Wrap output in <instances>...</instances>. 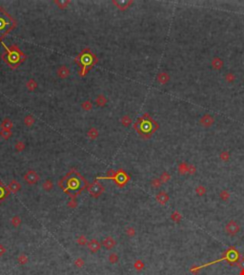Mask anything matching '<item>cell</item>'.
<instances>
[{
  "label": "cell",
  "instance_id": "obj_1",
  "mask_svg": "<svg viewBox=\"0 0 244 275\" xmlns=\"http://www.w3.org/2000/svg\"><path fill=\"white\" fill-rule=\"evenodd\" d=\"M225 229H226V232L228 233V234H230V235H236V233L239 232L240 228H239V225L236 224V222H235V221H231V222H229L226 225V228H225Z\"/></svg>",
  "mask_w": 244,
  "mask_h": 275
},
{
  "label": "cell",
  "instance_id": "obj_2",
  "mask_svg": "<svg viewBox=\"0 0 244 275\" xmlns=\"http://www.w3.org/2000/svg\"><path fill=\"white\" fill-rule=\"evenodd\" d=\"M88 247H89V249L91 250L92 252L93 253H95V252H97L98 250L100 249V247H101V244H100V243L97 241V240H95V239H93V240H91L90 242H88Z\"/></svg>",
  "mask_w": 244,
  "mask_h": 275
},
{
  "label": "cell",
  "instance_id": "obj_3",
  "mask_svg": "<svg viewBox=\"0 0 244 275\" xmlns=\"http://www.w3.org/2000/svg\"><path fill=\"white\" fill-rule=\"evenodd\" d=\"M102 244L107 249H112L115 247V244H117V242L113 238V237H106L104 240L102 242Z\"/></svg>",
  "mask_w": 244,
  "mask_h": 275
},
{
  "label": "cell",
  "instance_id": "obj_4",
  "mask_svg": "<svg viewBox=\"0 0 244 275\" xmlns=\"http://www.w3.org/2000/svg\"><path fill=\"white\" fill-rule=\"evenodd\" d=\"M25 180H26L30 184H33V183H34L37 182V180H38V176L36 175V173H35V172L30 171V172H29L28 174L25 176Z\"/></svg>",
  "mask_w": 244,
  "mask_h": 275
},
{
  "label": "cell",
  "instance_id": "obj_5",
  "mask_svg": "<svg viewBox=\"0 0 244 275\" xmlns=\"http://www.w3.org/2000/svg\"><path fill=\"white\" fill-rule=\"evenodd\" d=\"M156 199H157V201L160 202V204H165V202L169 200V197L164 193V192H161V193H159L157 195V197H156Z\"/></svg>",
  "mask_w": 244,
  "mask_h": 275
},
{
  "label": "cell",
  "instance_id": "obj_6",
  "mask_svg": "<svg viewBox=\"0 0 244 275\" xmlns=\"http://www.w3.org/2000/svg\"><path fill=\"white\" fill-rule=\"evenodd\" d=\"M102 190H103V188L101 187V185H99V184H95V185H93V186H92V187L90 188V192H91L92 194L95 193V195H96V193H100Z\"/></svg>",
  "mask_w": 244,
  "mask_h": 275
},
{
  "label": "cell",
  "instance_id": "obj_7",
  "mask_svg": "<svg viewBox=\"0 0 244 275\" xmlns=\"http://www.w3.org/2000/svg\"><path fill=\"white\" fill-rule=\"evenodd\" d=\"M10 189L13 191V192H17V191L20 189V184L18 183H16L15 181L11 182V184H10Z\"/></svg>",
  "mask_w": 244,
  "mask_h": 275
},
{
  "label": "cell",
  "instance_id": "obj_8",
  "mask_svg": "<svg viewBox=\"0 0 244 275\" xmlns=\"http://www.w3.org/2000/svg\"><path fill=\"white\" fill-rule=\"evenodd\" d=\"M76 242H77V244H80V246H86V244H88V240H87V238L85 237L84 235L79 236V237L77 238Z\"/></svg>",
  "mask_w": 244,
  "mask_h": 275
},
{
  "label": "cell",
  "instance_id": "obj_9",
  "mask_svg": "<svg viewBox=\"0 0 244 275\" xmlns=\"http://www.w3.org/2000/svg\"><path fill=\"white\" fill-rule=\"evenodd\" d=\"M109 262L111 263V264H115V263L118 262V256L117 253H111L109 255Z\"/></svg>",
  "mask_w": 244,
  "mask_h": 275
},
{
  "label": "cell",
  "instance_id": "obj_10",
  "mask_svg": "<svg viewBox=\"0 0 244 275\" xmlns=\"http://www.w3.org/2000/svg\"><path fill=\"white\" fill-rule=\"evenodd\" d=\"M17 261L21 265H26L28 263V257L26 255H24V254H21L20 256H18Z\"/></svg>",
  "mask_w": 244,
  "mask_h": 275
},
{
  "label": "cell",
  "instance_id": "obj_11",
  "mask_svg": "<svg viewBox=\"0 0 244 275\" xmlns=\"http://www.w3.org/2000/svg\"><path fill=\"white\" fill-rule=\"evenodd\" d=\"M133 267H135V268L136 270H141L142 268L144 267V264L143 263L140 261V260H137V261H136L135 262V264H133Z\"/></svg>",
  "mask_w": 244,
  "mask_h": 275
},
{
  "label": "cell",
  "instance_id": "obj_12",
  "mask_svg": "<svg viewBox=\"0 0 244 275\" xmlns=\"http://www.w3.org/2000/svg\"><path fill=\"white\" fill-rule=\"evenodd\" d=\"M75 265L77 267H82L84 265H85V263H84V260L82 259V258H77L76 260H75Z\"/></svg>",
  "mask_w": 244,
  "mask_h": 275
},
{
  "label": "cell",
  "instance_id": "obj_13",
  "mask_svg": "<svg viewBox=\"0 0 244 275\" xmlns=\"http://www.w3.org/2000/svg\"><path fill=\"white\" fill-rule=\"evenodd\" d=\"M20 223H21L20 218H18V217H16V216L11 219V224H13L14 226H18V225H20Z\"/></svg>",
  "mask_w": 244,
  "mask_h": 275
},
{
  "label": "cell",
  "instance_id": "obj_14",
  "mask_svg": "<svg viewBox=\"0 0 244 275\" xmlns=\"http://www.w3.org/2000/svg\"><path fill=\"white\" fill-rule=\"evenodd\" d=\"M126 234L129 236V237H133V235L136 234V230H135V228H127L126 229Z\"/></svg>",
  "mask_w": 244,
  "mask_h": 275
},
{
  "label": "cell",
  "instance_id": "obj_15",
  "mask_svg": "<svg viewBox=\"0 0 244 275\" xmlns=\"http://www.w3.org/2000/svg\"><path fill=\"white\" fill-rule=\"evenodd\" d=\"M43 187L46 189V190H50L52 187H53V183L51 181H47L44 184H43Z\"/></svg>",
  "mask_w": 244,
  "mask_h": 275
},
{
  "label": "cell",
  "instance_id": "obj_16",
  "mask_svg": "<svg viewBox=\"0 0 244 275\" xmlns=\"http://www.w3.org/2000/svg\"><path fill=\"white\" fill-rule=\"evenodd\" d=\"M237 265H239V267L241 268L242 270H244V258H241L240 260H239V262H237Z\"/></svg>",
  "mask_w": 244,
  "mask_h": 275
},
{
  "label": "cell",
  "instance_id": "obj_17",
  "mask_svg": "<svg viewBox=\"0 0 244 275\" xmlns=\"http://www.w3.org/2000/svg\"><path fill=\"white\" fill-rule=\"evenodd\" d=\"M5 252H6V248L2 246L1 244H0V257L3 256L5 254Z\"/></svg>",
  "mask_w": 244,
  "mask_h": 275
}]
</instances>
